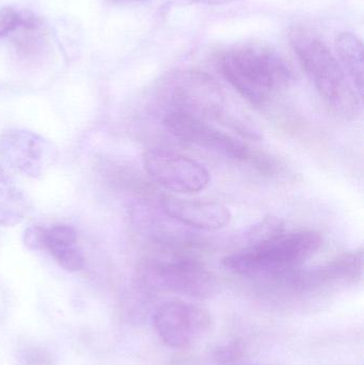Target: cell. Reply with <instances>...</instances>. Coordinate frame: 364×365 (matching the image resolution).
<instances>
[{
    "mask_svg": "<svg viewBox=\"0 0 364 365\" xmlns=\"http://www.w3.org/2000/svg\"><path fill=\"white\" fill-rule=\"evenodd\" d=\"M137 287L145 292L209 298L217 291L215 276L198 259L186 255H156L141 259L135 270Z\"/></svg>",
    "mask_w": 364,
    "mask_h": 365,
    "instance_id": "cell-5",
    "label": "cell"
},
{
    "mask_svg": "<svg viewBox=\"0 0 364 365\" xmlns=\"http://www.w3.org/2000/svg\"><path fill=\"white\" fill-rule=\"evenodd\" d=\"M29 13L30 11H17L10 6L0 9V41L24 25Z\"/></svg>",
    "mask_w": 364,
    "mask_h": 365,
    "instance_id": "cell-14",
    "label": "cell"
},
{
    "mask_svg": "<svg viewBox=\"0 0 364 365\" xmlns=\"http://www.w3.org/2000/svg\"><path fill=\"white\" fill-rule=\"evenodd\" d=\"M166 110H177L200 119L227 123L249 138H258L254 123L229 109L226 96L215 79L200 71H180L165 79L160 89Z\"/></svg>",
    "mask_w": 364,
    "mask_h": 365,
    "instance_id": "cell-3",
    "label": "cell"
},
{
    "mask_svg": "<svg viewBox=\"0 0 364 365\" xmlns=\"http://www.w3.org/2000/svg\"><path fill=\"white\" fill-rule=\"evenodd\" d=\"M245 345L243 341L233 340L228 344L218 347L214 351V359L219 365H232L236 364L244 355Z\"/></svg>",
    "mask_w": 364,
    "mask_h": 365,
    "instance_id": "cell-15",
    "label": "cell"
},
{
    "mask_svg": "<svg viewBox=\"0 0 364 365\" xmlns=\"http://www.w3.org/2000/svg\"><path fill=\"white\" fill-rule=\"evenodd\" d=\"M24 364L26 365H53L55 358L48 349L42 347H27L23 351Z\"/></svg>",
    "mask_w": 364,
    "mask_h": 365,
    "instance_id": "cell-16",
    "label": "cell"
},
{
    "mask_svg": "<svg viewBox=\"0 0 364 365\" xmlns=\"http://www.w3.org/2000/svg\"><path fill=\"white\" fill-rule=\"evenodd\" d=\"M322 244V236L318 232L284 230L266 240L246 245L224 257L222 264L237 276L275 281L298 269L320 250Z\"/></svg>",
    "mask_w": 364,
    "mask_h": 365,
    "instance_id": "cell-1",
    "label": "cell"
},
{
    "mask_svg": "<svg viewBox=\"0 0 364 365\" xmlns=\"http://www.w3.org/2000/svg\"><path fill=\"white\" fill-rule=\"evenodd\" d=\"M189 4H203V6H222L239 0H186Z\"/></svg>",
    "mask_w": 364,
    "mask_h": 365,
    "instance_id": "cell-18",
    "label": "cell"
},
{
    "mask_svg": "<svg viewBox=\"0 0 364 365\" xmlns=\"http://www.w3.org/2000/svg\"><path fill=\"white\" fill-rule=\"evenodd\" d=\"M45 250L66 272H79L85 267V257L77 247V233L68 225H57L46 230Z\"/></svg>",
    "mask_w": 364,
    "mask_h": 365,
    "instance_id": "cell-11",
    "label": "cell"
},
{
    "mask_svg": "<svg viewBox=\"0 0 364 365\" xmlns=\"http://www.w3.org/2000/svg\"><path fill=\"white\" fill-rule=\"evenodd\" d=\"M27 212V202L16 182L0 166V225L14 227Z\"/></svg>",
    "mask_w": 364,
    "mask_h": 365,
    "instance_id": "cell-13",
    "label": "cell"
},
{
    "mask_svg": "<svg viewBox=\"0 0 364 365\" xmlns=\"http://www.w3.org/2000/svg\"><path fill=\"white\" fill-rule=\"evenodd\" d=\"M143 164L152 181L173 192L194 195L204 190L211 181L209 171L200 163L168 150H149Z\"/></svg>",
    "mask_w": 364,
    "mask_h": 365,
    "instance_id": "cell-7",
    "label": "cell"
},
{
    "mask_svg": "<svg viewBox=\"0 0 364 365\" xmlns=\"http://www.w3.org/2000/svg\"><path fill=\"white\" fill-rule=\"evenodd\" d=\"M153 321L158 336L173 349L190 346L213 325L211 314L205 309L177 299L160 304Z\"/></svg>",
    "mask_w": 364,
    "mask_h": 365,
    "instance_id": "cell-8",
    "label": "cell"
},
{
    "mask_svg": "<svg viewBox=\"0 0 364 365\" xmlns=\"http://www.w3.org/2000/svg\"><path fill=\"white\" fill-rule=\"evenodd\" d=\"M226 81L256 107L266 106L294 78L292 66L275 49L247 45L227 51L220 59Z\"/></svg>",
    "mask_w": 364,
    "mask_h": 365,
    "instance_id": "cell-2",
    "label": "cell"
},
{
    "mask_svg": "<svg viewBox=\"0 0 364 365\" xmlns=\"http://www.w3.org/2000/svg\"><path fill=\"white\" fill-rule=\"evenodd\" d=\"M336 51L343 70L350 77L359 96L363 91V42L352 32H341L335 41Z\"/></svg>",
    "mask_w": 364,
    "mask_h": 365,
    "instance_id": "cell-12",
    "label": "cell"
},
{
    "mask_svg": "<svg viewBox=\"0 0 364 365\" xmlns=\"http://www.w3.org/2000/svg\"><path fill=\"white\" fill-rule=\"evenodd\" d=\"M45 240H46V227L32 225L24 233V245L30 250H45Z\"/></svg>",
    "mask_w": 364,
    "mask_h": 365,
    "instance_id": "cell-17",
    "label": "cell"
},
{
    "mask_svg": "<svg viewBox=\"0 0 364 365\" xmlns=\"http://www.w3.org/2000/svg\"><path fill=\"white\" fill-rule=\"evenodd\" d=\"M115 1L120 2V4H134V2H143L147 0H115Z\"/></svg>",
    "mask_w": 364,
    "mask_h": 365,
    "instance_id": "cell-19",
    "label": "cell"
},
{
    "mask_svg": "<svg viewBox=\"0 0 364 365\" xmlns=\"http://www.w3.org/2000/svg\"><path fill=\"white\" fill-rule=\"evenodd\" d=\"M164 125L175 138L234 162L254 166L259 152L212 125L207 120L177 110H167Z\"/></svg>",
    "mask_w": 364,
    "mask_h": 365,
    "instance_id": "cell-6",
    "label": "cell"
},
{
    "mask_svg": "<svg viewBox=\"0 0 364 365\" xmlns=\"http://www.w3.org/2000/svg\"><path fill=\"white\" fill-rule=\"evenodd\" d=\"M288 40L301 66L331 113L345 120L356 117L359 110L358 92L325 43L301 27H293L288 32Z\"/></svg>",
    "mask_w": 364,
    "mask_h": 365,
    "instance_id": "cell-4",
    "label": "cell"
},
{
    "mask_svg": "<svg viewBox=\"0 0 364 365\" xmlns=\"http://www.w3.org/2000/svg\"><path fill=\"white\" fill-rule=\"evenodd\" d=\"M162 210L184 227L202 231H218L231 221V212L217 202L183 199L179 197H162Z\"/></svg>",
    "mask_w": 364,
    "mask_h": 365,
    "instance_id": "cell-10",
    "label": "cell"
},
{
    "mask_svg": "<svg viewBox=\"0 0 364 365\" xmlns=\"http://www.w3.org/2000/svg\"><path fill=\"white\" fill-rule=\"evenodd\" d=\"M0 158L26 177H42L58 158V149L48 139L26 130H9L0 135Z\"/></svg>",
    "mask_w": 364,
    "mask_h": 365,
    "instance_id": "cell-9",
    "label": "cell"
}]
</instances>
